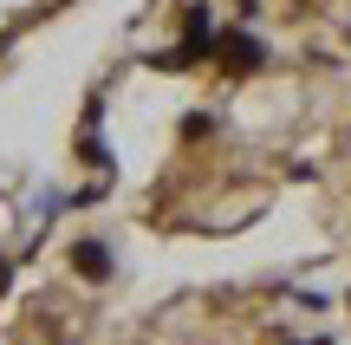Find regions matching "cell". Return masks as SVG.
Here are the masks:
<instances>
[{"label":"cell","instance_id":"cell-3","mask_svg":"<svg viewBox=\"0 0 351 345\" xmlns=\"http://www.w3.org/2000/svg\"><path fill=\"white\" fill-rule=\"evenodd\" d=\"M306 345H326V339H306Z\"/></svg>","mask_w":351,"mask_h":345},{"label":"cell","instance_id":"cell-2","mask_svg":"<svg viewBox=\"0 0 351 345\" xmlns=\"http://www.w3.org/2000/svg\"><path fill=\"white\" fill-rule=\"evenodd\" d=\"M72 267L85 274V281H104V274H111V248H104V241H78L72 248Z\"/></svg>","mask_w":351,"mask_h":345},{"label":"cell","instance_id":"cell-1","mask_svg":"<svg viewBox=\"0 0 351 345\" xmlns=\"http://www.w3.org/2000/svg\"><path fill=\"white\" fill-rule=\"evenodd\" d=\"M215 52H221V65H234V72H254V65H267V46L247 33V26H228V33L215 39Z\"/></svg>","mask_w":351,"mask_h":345}]
</instances>
